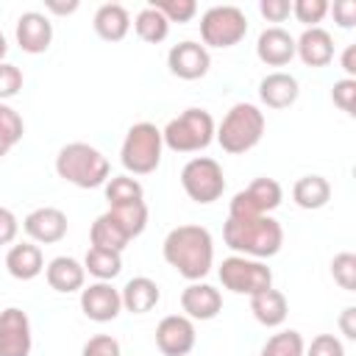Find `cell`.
<instances>
[{"mask_svg": "<svg viewBox=\"0 0 356 356\" xmlns=\"http://www.w3.org/2000/svg\"><path fill=\"white\" fill-rule=\"evenodd\" d=\"M164 261L186 281H200L214 264V239L203 225H178L164 236Z\"/></svg>", "mask_w": 356, "mask_h": 356, "instance_id": "1", "label": "cell"}, {"mask_svg": "<svg viewBox=\"0 0 356 356\" xmlns=\"http://www.w3.org/2000/svg\"><path fill=\"white\" fill-rule=\"evenodd\" d=\"M222 239L236 256L270 259L284 245V228L270 214H264V217H228L222 225Z\"/></svg>", "mask_w": 356, "mask_h": 356, "instance_id": "2", "label": "cell"}, {"mask_svg": "<svg viewBox=\"0 0 356 356\" xmlns=\"http://www.w3.org/2000/svg\"><path fill=\"white\" fill-rule=\"evenodd\" d=\"M56 172L58 178H64L78 189H95L108 181L111 164L97 147L86 142H70L56 156Z\"/></svg>", "mask_w": 356, "mask_h": 356, "instance_id": "3", "label": "cell"}, {"mask_svg": "<svg viewBox=\"0 0 356 356\" xmlns=\"http://www.w3.org/2000/svg\"><path fill=\"white\" fill-rule=\"evenodd\" d=\"M264 136V114L253 103H236L222 117L220 128L214 131V139L225 153H248L253 150Z\"/></svg>", "mask_w": 356, "mask_h": 356, "instance_id": "4", "label": "cell"}, {"mask_svg": "<svg viewBox=\"0 0 356 356\" xmlns=\"http://www.w3.org/2000/svg\"><path fill=\"white\" fill-rule=\"evenodd\" d=\"M214 117L206 108H186L175 120L167 122L161 139L175 153H197L211 145L214 139Z\"/></svg>", "mask_w": 356, "mask_h": 356, "instance_id": "5", "label": "cell"}, {"mask_svg": "<svg viewBox=\"0 0 356 356\" xmlns=\"http://www.w3.org/2000/svg\"><path fill=\"white\" fill-rule=\"evenodd\" d=\"M161 150H164L161 131L153 122H136L128 128V134L122 139L120 161L128 172L147 175L161 164Z\"/></svg>", "mask_w": 356, "mask_h": 356, "instance_id": "6", "label": "cell"}, {"mask_svg": "<svg viewBox=\"0 0 356 356\" xmlns=\"http://www.w3.org/2000/svg\"><path fill=\"white\" fill-rule=\"evenodd\" d=\"M248 33V17L236 6H211L200 17L203 47H234Z\"/></svg>", "mask_w": 356, "mask_h": 356, "instance_id": "7", "label": "cell"}, {"mask_svg": "<svg viewBox=\"0 0 356 356\" xmlns=\"http://www.w3.org/2000/svg\"><path fill=\"white\" fill-rule=\"evenodd\" d=\"M181 186L189 195V200L206 206L222 197L225 192V172L222 167L209 156H195L181 170Z\"/></svg>", "mask_w": 356, "mask_h": 356, "instance_id": "8", "label": "cell"}, {"mask_svg": "<svg viewBox=\"0 0 356 356\" xmlns=\"http://www.w3.org/2000/svg\"><path fill=\"white\" fill-rule=\"evenodd\" d=\"M220 281L225 289H231L234 295H256L261 289L273 286V270L267 264H261L259 259H248V256H228L220 264Z\"/></svg>", "mask_w": 356, "mask_h": 356, "instance_id": "9", "label": "cell"}, {"mask_svg": "<svg viewBox=\"0 0 356 356\" xmlns=\"http://www.w3.org/2000/svg\"><path fill=\"white\" fill-rule=\"evenodd\" d=\"M284 200V189L275 178H256L242 192L234 195L228 206V217H264L278 209Z\"/></svg>", "mask_w": 356, "mask_h": 356, "instance_id": "10", "label": "cell"}, {"mask_svg": "<svg viewBox=\"0 0 356 356\" xmlns=\"http://www.w3.org/2000/svg\"><path fill=\"white\" fill-rule=\"evenodd\" d=\"M33 334L22 309L8 306L0 312V356H31Z\"/></svg>", "mask_w": 356, "mask_h": 356, "instance_id": "11", "label": "cell"}, {"mask_svg": "<svg viewBox=\"0 0 356 356\" xmlns=\"http://www.w3.org/2000/svg\"><path fill=\"white\" fill-rule=\"evenodd\" d=\"M195 323L186 314H167L156 325V348L164 356H186L195 348Z\"/></svg>", "mask_w": 356, "mask_h": 356, "instance_id": "12", "label": "cell"}, {"mask_svg": "<svg viewBox=\"0 0 356 356\" xmlns=\"http://www.w3.org/2000/svg\"><path fill=\"white\" fill-rule=\"evenodd\" d=\"M167 67L181 81H197V78H203L209 72L211 56H209V50L200 42H189L186 39V42H178V44L170 47Z\"/></svg>", "mask_w": 356, "mask_h": 356, "instance_id": "13", "label": "cell"}, {"mask_svg": "<svg viewBox=\"0 0 356 356\" xmlns=\"http://www.w3.org/2000/svg\"><path fill=\"white\" fill-rule=\"evenodd\" d=\"M81 312L95 323H111L122 312L120 289L111 286V281H95L81 289Z\"/></svg>", "mask_w": 356, "mask_h": 356, "instance_id": "14", "label": "cell"}, {"mask_svg": "<svg viewBox=\"0 0 356 356\" xmlns=\"http://www.w3.org/2000/svg\"><path fill=\"white\" fill-rule=\"evenodd\" d=\"M22 228L33 242L56 245L67 236V214L56 206H42V209H33L22 220Z\"/></svg>", "mask_w": 356, "mask_h": 356, "instance_id": "15", "label": "cell"}, {"mask_svg": "<svg viewBox=\"0 0 356 356\" xmlns=\"http://www.w3.org/2000/svg\"><path fill=\"white\" fill-rule=\"evenodd\" d=\"M181 309L189 320H214L222 312V295L211 284L192 281L181 292Z\"/></svg>", "mask_w": 356, "mask_h": 356, "instance_id": "16", "label": "cell"}, {"mask_svg": "<svg viewBox=\"0 0 356 356\" xmlns=\"http://www.w3.org/2000/svg\"><path fill=\"white\" fill-rule=\"evenodd\" d=\"M53 42V22L39 11H25L17 19V44L25 53H44Z\"/></svg>", "mask_w": 356, "mask_h": 356, "instance_id": "17", "label": "cell"}, {"mask_svg": "<svg viewBox=\"0 0 356 356\" xmlns=\"http://www.w3.org/2000/svg\"><path fill=\"white\" fill-rule=\"evenodd\" d=\"M256 56L267 67H284L295 58V36L278 25L264 28L259 33V42H256Z\"/></svg>", "mask_w": 356, "mask_h": 356, "instance_id": "18", "label": "cell"}, {"mask_svg": "<svg viewBox=\"0 0 356 356\" xmlns=\"http://www.w3.org/2000/svg\"><path fill=\"white\" fill-rule=\"evenodd\" d=\"M295 56H300V61L306 67H328L334 61V39L328 31L317 28H306L298 39H295Z\"/></svg>", "mask_w": 356, "mask_h": 356, "instance_id": "19", "label": "cell"}, {"mask_svg": "<svg viewBox=\"0 0 356 356\" xmlns=\"http://www.w3.org/2000/svg\"><path fill=\"white\" fill-rule=\"evenodd\" d=\"M298 81L289 72H270L259 83V97L267 108H289L298 100Z\"/></svg>", "mask_w": 356, "mask_h": 356, "instance_id": "20", "label": "cell"}, {"mask_svg": "<svg viewBox=\"0 0 356 356\" xmlns=\"http://www.w3.org/2000/svg\"><path fill=\"white\" fill-rule=\"evenodd\" d=\"M44 278L50 284V289L56 292H81L83 289V278H86V270L78 259L72 256H56L47 267H44Z\"/></svg>", "mask_w": 356, "mask_h": 356, "instance_id": "21", "label": "cell"}, {"mask_svg": "<svg viewBox=\"0 0 356 356\" xmlns=\"http://www.w3.org/2000/svg\"><path fill=\"white\" fill-rule=\"evenodd\" d=\"M120 298H122V309L131 312V314H147L156 309L159 298H161V289L153 278L147 275H136L131 278L122 289H120Z\"/></svg>", "mask_w": 356, "mask_h": 356, "instance_id": "22", "label": "cell"}, {"mask_svg": "<svg viewBox=\"0 0 356 356\" xmlns=\"http://www.w3.org/2000/svg\"><path fill=\"white\" fill-rule=\"evenodd\" d=\"M92 25H95V33H97L100 39H106V42H120V39H125L128 31H131V14H128V8L120 6V3H103V6L95 11Z\"/></svg>", "mask_w": 356, "mask_h": 356, "instance_id": "23", "label": "cell"}, {"mask_svg": "<svg viewBox=\"0 0 356 356\" xmlns=\"http://www.w3.org/2000/svg\"><path fill=\"white\" fill-rule=\"evenodd\" d=\"M250 312L264 328H278V325H284V320L289 314V303H286L284 292L270 286V289L250 295Z\"/></svg>", "mask_w": 356, "mask_h": 356, "instance_id": "24", "label": "cell"}, {"mask_svg": "<svg viewBox=\"0 0 356 356\" xmlns=\"http://www.w3.org/2000/svg\"><path fill=\"white\" fill-rule=\"evenodd\" d=\"M89 239H92V248H103V250H117V253H122L134 236L128 234V228H125L111 211H106V214H100V217L92 222Z\"/></svg>", "mask_w": 356, "mask_h": 356, "instance_id": "25", "label": "cell"}, {"mask_svg": "<svg viewBox=\"0 0 356 356\" xmlns=\"http://www.w3.org/2000/svg\"><path fill=\"white\" fill-rule=\"evenodd\" d=\"M6 270L17 281H33L44 270V256H42L39 245H31V242L11 245V250L6 253Z\"/></svg>", "mask_w": 356, "mask_h": 356, "instance_id": "26", "label": "cell"}, {"mask_svg": "<svg viewBox=\"0 0 356 356\" xmlns=\"http://www.w3.org/2000/svg\"><path fill=\"white\" fill-rule=\"evenodd\" d=\"M292 200L306 211L323 209L331 200V184L323 175H303L292 186Z\"/></svg>", "mask_w": 356, "mask_h": 356, "instance_id": "27", "label": "cell"}, {"mask_svg": "<svg viewBox=\"0 0 356 356\" xmlns=\"http://www.w3.org/2000/svg\"><path fill=\"white\" fill-rule=\"evenodd\" d=\"M83 270L95 275L97 281H111L122 270V253L117 250H103V248H89L83 259Z\"/></svg>", "mask_w": 356, "mask_h": 356, "instance_id": "28", "label": "cell"}, {"mask_svg": "<svg viewBox=\"0 0 356 356\" xmlns=\"http://www.w3.org/2000/svg\"><path fill=\"white\" fill-rule=\"evenodd\" d=\"M134 31H136V36H139L142 42L159 44V42L167 39V33H170V22H167L153 6H145V8L136 14V19H134Z\"/></svg>", "mask_w": 356, "mask_h": 356, "instance_id": "29", "label": "cell"}, {"mask_svg": "<svg viewBox=\"0 0 356 356\" xmlns=\"http://www.w3.org/2000/svg\"><path fill=\"white\" fill-rule=\"evenodd\" d=\"M106 200H108V206L139 203V200H145V189L131 175H114V178L106 181Z\"/></svg>", "mask_w": 356, "mask_h": 356, "instance_id": "30", "label": "cell"}, {"mask_svg": "<svg viewBox=\"0 0 356 356\" xmlns=\"http://www.w3.org/2000/svg\"><path fill=\"white\" fill-rule=\"evenodd\" d=\"M303 350H306V345H303L300 331L286 328V331L273 334V337L264 342V348H261L259 356H303Z\"/></svg>", "mask_w": 356, "mask_h": 356, "instance_id": "31", "label": "cell"}, {"mask_svg": "<svg viewBox=\"0 0 356 356\" xmlns=\"http://www.w3.org/2000/svg\"><path fill=\"white\" fill-rule=\"evenodd\" d=\"M22 134H25L22 117L8 103H0V159L8 156V150L22 139Z\"/></svg>", "mask_w": 356, "mask_h": 356, "instance_id": "32", "label": "cell"}, {"mask_svg": "<svg viewBox=\"0 0 356 356\" xmlns=\"http://www.w3.org/2000/svg\"><path fill=\"white\" fill-rule=\"evenodd\" d=\"M147 6H153L167 22H189L197 14L195 0H150Z\"/></svg>", "mask_w": 356, "mask_h": 356, "instance_id": "33", "label": "cell"}, {"mask_svg": "<svg viewBox=\"0 0 356 356\" xmlns=\"http://www.w3.org/2000/svg\"><path fill=\"white\" fill-rule=\"evenodd\" d=\"M331 275H334V281H337L342 289L353 292V289H356V256H353L350 250L337 253V256L331 259Z\"/></svg>", "mask_w": 356, "mask_h": 356, "instance_id": "34", "label": "cell"}, {"mask_svg": "<svg viewBox=\"0 0 356 356\" xmlns=\"http://www.w3.org/2000/svg\"><path fill=\"white\" fill-rule=\"evenodd\" d=\"M292 14L300 25L306 28H317V22H323V17L328 14V3L325 0H295L292 3Z\"/></svg>", "mask_w": 356, "mask_h": 356, "instance_id": "35", "label": "cell"}, {"mask_svg": "<svg viewBox=\"0 0 356 356\" xmlns=\"http://www.w3.org/2000/svg\"><path fill=\"white\" fill-rule=\"evenodd\" d=\"M331 100H334V106H339L345 114H356L353 108H356V78H342V81H337L334 83V89H331Z\"/></svg>", "mask_w": 356, "mask_h": 356, "instance_id": "36", "label": "cell"}, {"mask_svg": "<svg viewBox=\"0 0 356 356\" xmlns=\"http://www.w3.org/2000/svg\"><path fill=\"white\" fill-rule=\"evenodd\" d=\"M19 89H22V70L17 64L3 61L0 64V103L8 100V97H14Z\"/></svg>", "mask_w": 356, "mask_h": 356, "instance_id": "37", "label": "cell"}, {"mask_svg": "<svg viewBox=\"0 0 356 356\" xmlns=\"http://www.w3.org/2000/svg\"><path fill=\"white\" fill-rule=\"evenodd\" d=\"M81 356H122V350H120V342L111 334H97V337L86 339Z\"/></svg>", "mask_w": 356, "mask_h": 356, "instance_id": "38", "label": "cell"}, {"mask_svg": "<svg viewBox=\"0 0 356 356\" xmlns=\"http://www.w3.org/2000/svg\"><path fill=\"white\" fill-rule=\"evenodd\" d=\"M303 356H345V348L334 334H317Z\"/></svg>", "mask_w": 356, "mask_h": 356, "instance_id": "39", "label": "cell"}, {"mask_svg": "<svg viewBox=\"0 0 356 356\" xmlns=\"http://www.w3.org/2000/svg\"><path fill=\"white\" fill-rule=\"evenodd\" d=\"M259 11H261V17L267 22H284L292 14V3L289 0H261Z\"/></svg>", "mask_w": 356, "mask_h": 356, "instance_id": "40", "label": "cell"}, {"mask_svg": "<svg viewBox=\"0 0 356 356\" xmlns=\"http://www.w3.org/2000/svg\"><path fill=\"white\" fill-rule=\"evenodd\" d=\"M328 11L334 14V22L339 28H353L356 25V3L353 0H337L334 6H328Z\"/></svg>", "mask_w": 356, "mask_h": 356, "instance_id": "41", "label": "cell"}, {"mask_svg": "<svg viewBox=\"0 0 356 356\" xmlns=\"http://www.w3.org/2000/svg\"><path fill=\"white\" fill-rule=\"evenodd\" d=\"M19 234V220L14 217L11 209L0 206V245H11Z\"/></svg>", "mask_w": 356, "mask_h": 356, "instance_id": "42", "label": "cell"}, {"mask_svg": "<svg viewBox=\"0 0 356 356\" xmlns=\"http://www.w3.org/2000/svg\"><path fill=\"white\" fill-rule=\"evenodd\" d=\"M339 331L345 339H356V306H345L339 314Z\"/></svg>", "mask_w": 356, "mask_h": 356, "instance_id": "43", "label": "cell"}, {"mask_svg": "<svg viewBox=\"0 0 356 356\" xmlns=\"http://www.w3.org/2000/svg\"><path fill=\"white\" fill-rule=\"evenodd\" d=\"M78 0H67V3H61V0H44V8L47 11H53V14H72V11H78Z\"/></svg>", "mask_w": 356, "mask_h": 356, "instance_id": "44", "label": "cell"}, {"mask_svg": "<svg viewBox=\"0 0 356 356\" xmlns=\"http://www.w3.org/2000/svg\"><path fill=\"white\" fill-rule=\"evenodd\" d=\"M342 70L348 72V78H353L356 75V44H348L345 47V53H342Z\"/></svg>", "mask_w": 356, "mask_h": 356, "instance_id": "45", "label": "cell"}, {"mask_svg": "<svg viewBox=\"0 0 356 356\" xmlns=\"http://www.w3.org/2000/svg\"><path fill=\"white\" fill-rule=\"evenodd\" d=\"M6 53H8V42H6V36H3V31H0V64H3Z\"/></svg>", "mask_w": 356, "mask_h": 356, "instance_id": "46", "label": "cell"}]
</instances>
